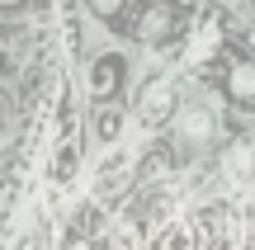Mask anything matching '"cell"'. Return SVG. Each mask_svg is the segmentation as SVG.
<instances>
[{"instance_id": "cell-1", "label": "cell", "mask_w": 255, "mask_h": 250, "mask_svg": "<svg viewBox=\"0 0 255 250\" xmlns=\"http://www.w3.org/2000/svg\"><path fill=\"white\" fill-rule=\"evenodd\" d=\"M132 147H123V142H114L109 151L100 156V166H95L90 175V194L100 198V203H109V198H119L128 184H132Z\"/></svg>"}, {"instance_id": "cell-2", "label": "cell", "mask_w": 255, "mask_h": 250, "mask_svg": "<svg viewBox=\"0 0 255 250\" xmlns=\"http://www.w3.org/2000/svg\"><path fill=\"white\" fill-rule=\"evenodd\" d=\"M175 109H180V99H175V85L170 81H156L142 90V104H137V123H142L146 132L151 128H165V123L175 118Z\"/></svg>"}, {"instance_id": "cell-3", "label": "cell", "mask_w": 255, "mask_h": 250, "mask_svg": "<svg viewBox=\"0 0 255 250\" xmlns=\"http://www.w3.org/2000/svg\"><path fill=\"white\" fill-rule=\"evenodd\" d=\"M213 132H218V118H213L208 104H184V113H180V142L184 147H208Z\"/></svg>"}, {"instance_id": "cell-4", "label": "cell", "mask_w": 255, "mask_h": 250, "mask_svg": "<svg viewBox=\"0 0 255 250\" xmlns=\"http://www.w3.org/2000/svg\"><path fill=\"white\" fill-rule=\"evenodd\" d=\"M119 81H123V57H119V52H114V57H100L95 71H90V90L104 94V90H114Z\"/></svg>"}, {"instance_id": "cell-5", "label": "cell", "mask_w": 255, "mask_h": 250, "mask_svg": "<svg viewBox=\"0 0 255 250\" xmlns=\"http://www.w3.org/2000/svg\"><path fill=\"white\" fill-rule=\"evenodd\" d=\"M161 250H199V222H180L175 217L161 236Z\"/></svg>"}, {"instance_id": "cell-6", "label": "cell", "mask_w": 255, "mask_h": 250, "mask_svg": "<svg viewBox=\"0 0 255 250\" xmlns=\"http://www.w3.org/2000/svg\"><path fill=\"white\" fill-rule=\"evenodd\" d=\"M71 179H76V142L66 137V142H57V156H52V184L66 189Z\"/></svg>"}, {"instance_id": "cell-7", "label": "cell", "mask_w": 255, "mask_h": 250, "mask_svg": "<svg viewBox=\"0 0 255 250\" xmlns=\"http://www.w3.org/2000/svg\"><path fill=\"white\" fill-rule=\"evenodd\" d=\"M119 132H123V113H119V109L100 113V137H104V142H119Z\"/></svg>"}, {"instance_id": "cell-8", "label": "cell", "mask_w": 255, "mask_h": 250, "mask_svg": "<svg viewBox=\"0 0 255 250\" xmlns=\"http://www.w3.org/2000/svg\"><path fill=\"white\" fill-rule=\"evenodd\" d=\"M237 94H241V99H251V94H255V71H251V66H241V71H237Z\"/></svg>"}, {"instance_id": "cell-9", "label": "cell", "mask_w": 255, "mask_h": 250, "mask_svg": "<svg viewBox=\"0 0 255 250\" xmlns=\"http://www.w3.org/2000/svg\"><path fill=\"white\" fill-rule=\"evenodd\" d=\"M208 52H213V24H208V28L199 33V43H194V52H189V57H194V62H203Z\"/></svg>"}]
</instances>
